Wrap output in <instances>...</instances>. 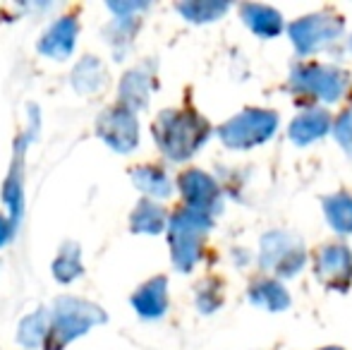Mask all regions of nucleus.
<instances>
[{
	"label": "nucleus",
	"instance_id": "b1692460",
	"mask_svg": "<svg viewBox=\"0 0 352 350\" xmlns=\"http://www.w3.org/2000/svg\"><path fill=\"white\" fill-rule=\"evenodd\" d=\"M175 10L192 24H206V22H216L223 14L230 10L228 3L221 0H187V3H177Z\"/></svg>",
	"mask_w": 352,
	"mask_h": 350
},
{
	"label": "nucleus",
	"instance_id": "f03ea898",
	"mask_svg": "<svg viewBox=\"0 0 352 350\" xmlns=\"http://www.w3.org/2000/svg\"><path fill=\"white\" fill-rule=\"evenodd\" d=\"M51 317V336L46 341V350H63L74 338L84 336L94 327H101L108 319V314L98 305L84 298L60 295L53 300Z\"/></svg>",
	"mask_w": 352,
	"mask_h": 350
},
{
	"label": "nucleus",
	"instance_id": "f3484780",
	"mask_svg": "<svg viewBox=\"0 0 352 350\" xmlns=\"http://www.w3.org/2000/svg\"><path fill=\"white\" fill-rule=\"evenodd\" d=\"M106 65L98 61L96 56H84L77 65L72 67L70 85L79 96H89V94H98L106 87Z\"/></svg>",
	"mask_w": 352,
	"mask_h": 350
},
{
	"label": "nucleus",
	"instance_id": "4468645a",
	"mask_svg": "<svg viewBox=\"0 0 352 350\" xmlns=\"http://www.w3.org/2000/svg\"><path fill=\"white\" fill-rule=\"evenodd\" d=\"M132 307L142 319H161L168 312V278L153 276L132 295Z\"/></svg>",
	"mask_w": 352,
	"mask_h": 350
},
{
	"label": "nucleus",
	"instance_id": "1a4fd4ad",
	"mask_svg": "<svg viewBox=\"0 0 352 350\" xmlns=\"http://www.w3.org/2000/svg\"><path fill=\"white\" fill-rule=\"evenodd\" d=\"M177 187H180L187 209L201 211V214L211 216V219L216 214H221L223 209L221 187H218V182L209 173L197 168L185 171V173L177 177Z\"/></svg>",
	"mask_w": 352,
	"mask_h": 350
},
{
	"label": "nucleus",
	"instance_id": "c756f323",
	"mask_svg": "<svg viewBox=\"0 0 352 350\" xmlns=\"http://www.w3.org/2000/svg\"><path fill=\"white\" fill-rule=\"evenodd\" d=\"M321 350H343V348H338V346H329V348H321Z\"/></svg>",
	"mask_w": 352,
	"mask_h": 350
},
{
	"label": "nucleus",
	"instance_id": "5701e85b",
	"mask_svg": "<svg viewBox=\"0 0 352 350\" xmlns=\"http://www.w3.org/2000/svg\"><path fill=\"white\" fill-rule=\"evenodd\" d=\"M324 216L329 226L340 235L352 233V195L338 192L324 199Z\"/></svg>",
	"mask_w": 352,
	"mask_h": 350
},
{
	"label": "nucleus",
	"instance_id": "a878e982",
	"mask_svg": "<svg viewBox=\"0 0 352 350\" xmlns=\"http://www.w3.org/2000/svg\"><path fill=\"white\" fill-rule=\"evenodd\" d=\"M223 305V288H221V281L216 278H204L197 288V307L199 312L211 314L216 312L218 307Z\"/></svg>",
	"mask_w": 352,
	"mask_h": 350
},
{
	"label": "nucleus",
	"instance_id": "aec40b11",
	"mask_svg": "<svg viewBox=\"0 0 352 350\" xmlns=\"http://www.w3.org/2000/svg\"><path fill=\"white\" fill-rule=\"evenodd\" d=\"M168 214L163 206H158L153 199H142L135 206L130 216V228L132 233H144V235H158L166 230L168 226Z\"/></svg>",
	"mask_w": 352,
	"mask_h": 350
},
{
	"label": "nucleus",
	"instance_id": "0eeeda50",
	"mask_svg": "<svg viewBox=\"0 0 352 350\" xmlns=\"http://www.w3.org/2000/svg\"><path fill=\"white\" fill-rule=\"evenodd\" d=\"M345 32V24L338 14L333 12H314L300 17L287 27L292 43H295L300 56H309V53H319L326 46L336 43Z\"/></svg>",
	"mask_w": 352,
	"mask_h": 350
},
{
	"label": "nucleus",
	"instance_id": "7c9ffc66",
	"mask_svg": "<svg viewBox=\"0 0 352 350\" xmlns=\"http://www.w3.org/2000/svg\"><path fill=\"white\" fill-rule=\"evenodd\" d=\"M350 48H352V39H350Z\"/></svg>",
	"mask_w": 352,
	"mask_h": 350
},
{
	"label": "nucleus",
	"instance_id": "7ed1b4c3",
	"mask_svg": "<svg viewBox=\"0 0 352 350\" xmlns=\"http://www.w3.org/2000/svg\"><path fill=\"white\" fill-rule=\"evenodd\" d=\"M211 228V216L195 209H187V206L170 216V221H168V243H170V257L177 271L187 274V271L195 269Z\"/></svg>",
	"mask_w": 352,
	"mask_h": 350
},
{
	"label": "nucleus",
	"instance_id": "a211bd4d",
	"mask_svg": "<svg viewBox=\"0 0 352 350\" xmlns=\"http://www.w3.org/2000/svg\"><path fill=\"white\" fill-rule=\"evenodd\" d=\"M247 298H250V303L254 305V307L269 309V312H283V309H287L292 303L285 285L274 278H264V281L252 283L250 290H247Z\"/></svg>",
	"mask_w": 352,
	"mask_h": 350
},
{
	"label": "nucleus",
	"instance_id": "412c9836",
	"mask_svg": "<svg viewBox=\"0 0 352 350\" xmlns=\"http://www.w3.org/2000/svg\"><path fill=\"white\" fill-rule=\"evenodd\" d=\"M132 182L140 192L146 195V199H166L173 195V182L168 173L158 166H137L132 171Z\"/></svg>",
	"mask_w": 352,
	"mask_h": 350
},
{
	"label": "nucleus",
	"instance_id": "cd10ccee",
	"mask_svg": "<svg viewBox=\"0 0 352 350\" xmlns=\"http://www.w3.org/2000/svg\"><path fill=\"white\" fill-rule=\"evenodd\" d=\"M14 235H17V223L10 216L0 214V248H5Z\"/></svg>",
	"mask_w": 352,
	"mask_h": 350
},
{
	"label": "nucleus",
	"instance_id": "39448f33",
	"mask_svg": "<svg viewBox=\"0 0 352 350\" xmlns=\"http://www.w3.org/2000/svg\"><path fill=\"white\" fill-rule=\"evenodd\" d=\"M290 87L297 94L319 98L324 103H336L348 91L350 77L340 67L324 63H297L290 70Z\"/></svg>",
	"mask_w": 352,
	"mask_h": 350
},
{
	"label": "nucleus",
	"instance_id": "ddd939ff",
	"mask_svg": "<svg viewBox=\"0 0 352 350\" xmlns=\"http://www.w3.org/2000/svg\"><path fill=\"white\" fill-rule=\"evenodd\" d=\"M156 87V75H153V65L144 63V65L132 67L125 72L120 80V103L132 111H142L148 106V98Z\"/></svg>",
	"mask_w": 352,
	"mask_h": 350
},
{
	"label": "nucleus",
	"instance_id": "20e7f679",
	"mask_svg": "<svg viewBox=\"0 0 352 350\" xmlns=\"http://www.w3.org/2000/svg\"><path fill=\"white\" fill-rule=\"evenodd\" d=\"M278 130V113L264 108H247L218 127V137L228 149H254L269 142Z\"/></svg>",
	"mask_w": 352,
	"mask_h": 350
},
{
	"label": "nucleus",
	"instance_id": "6ab92c4d",
	"mask_svg": "<svg viewBox=\"0 0 352 350\" xmlns=\"http://www.w3.org/2000/svg\"><path fill=\"white\" fill-rule=\"evenodd\" d=\"M51 309L41 307L36 312H32L29 317H24L19 322L17 329V341L22 348L27 350H36V348H46V341L51 336Z\"/></svg>",
	"mask_w": 352,
	"mask_h": 350
},
{
	"label": "nucleus",
	"instance_id": "9b49d317",
	"mask_svg": "<svg viewBox=\"0 0 352 350\" xmlns=\"http://www.w3.org/2000/svg\"><path fill=\"white\" fill-rule=\"evenodd\" d=\"M36 127L38 122L32 127L29 132H24L17 142H14V156H12V166H10V173L5 177V185H3V201L10 211V219L19 226L24 214V151H27L29 142L36 137Z\"/></svg>",
	"mask_w": 352,
	"mask_h": 350
},
{
	"label": "nucleus",
	"instance_id": "393cba45",
	"mask_svg": "<svg viewBox=\"0 0 352 350\" xmlns=\"http://www.w3.org/2000/svg\"><path fill=\"white\" fill-rule=\"evenodd\" d=\"M140 29V22L135 17H118L116 22L108 27V43L116 48V56L118 61H122V51L130 48L132 36L137 34Z\"/></svg>",
	"mask_w": 352,
	"mask_h": 350
},
{
	"label": "nucleus",
	"instance_id": "f8f14e48",
	"mask_svg": "<svg viewBox=\"0 0 352 350\" xmlns=\"http://www.w3.org/2000/svg\"><path fill=\"white\" fill-rule=\"evenodd\" d=\"M77 17L74 14H63L38 39V53L46 58H53V61H67L72 56L74 46H77Z\"/></svg>",
	"mask_w": 352,
	"mask_h": 350
},
{
	"label": "nucleus",
	"instance_id": "423d86ee",
	"mask_svg": "<svg viewBox=\"0 0 352 350\" xmlns=\"http://www.w3.org/2000/svg\"><path fill=\"white\" fill-rule=\"evenodd\" d=\"M307 264V250L302 240L292 233L271 230L261 238L259 245V266L269 274L290 278L297 276Z\"/></svg>",
	"mask_w": 352,
	"mask_h": 350
},
{
	"label": "nucleus",
	"instance_id": "c85d7f7f",
	"mask_svg": "<svg viewBox=\"0 0 352 350\" xmlns=\"http://www.w3.org/2000/svg\"><path fill=\"white\" fill-rule=\"evenodd\" d=\"M106 8L116 12L118 17H132V12H140L146 8V3H106Z\"/></svg>",
	"mask_w": 352,
	"mask_h": 350
},
{
	"label": "nucleus",
	"instance_id": "4be33fe9",
	"mask_svg": "<svg viewBox=\"0 0 352 350\" xmlns=\"http://www.w3.org/2000/svg\"><path fill=\"white\" fill-rule=\"evenodd\" d=\"M51 271L56 276L58 283H72L79 276L84 274V264H82V250L77 243L67 240L60 250H58V257L53 259Z\"/></svg>",
	"mask_w": 352,
	"mask_h": 350
},
{
	"label": "nucleus",
	"instance_id": "f257e3e1",
	"mask_svg": "<svg viewBox=\"0 0 352 350\" xmlns=\"http://www.w3.org/2000/svg\"><path fill=\"white\" fill-rule=\"evenodd\" d=\"M209 137V120H204L195 111H163L153 122V140L158 149L175 164L192 159Z\"/></svg>",
	"mask_w": 352,
	"mask_h": 350
},
{
	"label": "nucleus",
	"instance_id": "6e6552de",
	"mask_svg": "<svg viewBox=\"0 0 352 350\" xmlns=\"http://www.w3.org/2000/svg\"><path fill=\"white\" fill-rule=\"evenodd\" d=\"M96 135L118 154H130L140 144V120L135 111L122 103L111 106L98 116Z\"/></svg>",
	"mask_w": 352,
	"mask_h": 350
},
{
	"label": "nucleus",
	"instance_id": "2eb2a0df",
	"mask_svg": "<svg viewBox=\"0 0 352 350\" xmlns=\"http://www.w3.org/2000/svg\"><path fill=\"white\" fill-rule=\"evenodd\" d=\"M329 130H331L329 111L311 106V108H307V111H302L300 116L290 122L287 135H290V140L295 142V144L307 146V144H311V142H319Z\"/></svg>",
	"mask_w": 352,
	"mask_h": 350
},
{
	"label": "nucleus",
	"instance_id": "dca6fc26",
	"mask_svg": "<svg viewBox=\"0 0 352 350\" xmlns=\"http://www.w3.org/2000/svg\"><path fill=\"white\" fill-rule=\"evenodd\" d=\"M245 24L261 39H274L283 32V14L271 5L261 3H245L240 8Z\"/></svg>",
	"mask_w": 352,
	"mask_h": 350
},
{
	"label": "nucleus",
	"instance_id": "9d476101",
	"mask_svg": "<svg viewBox=\"0 0 352 350\" xmlns=\"http://www.w3.org/2000/svg\"><path fill=\"white\" fill-rule=\"evenodd\" d=\"M314 274L326 288L348 290L352 283V252L345 245H326L314 259Z\"/></svg>",
	"mask_w": 352,
	"mask_h": 350
},
{
	"label": "nucleus",
	"instance_id": "bb28decb",
	"mask_svg": "<svg viewBox=\"0 0 352 350\" xmlns=\"http://www.w3.org/2000/svg\"><path fill=\"white\" fill-rule=\"evenodd\" d=\"M333 137L352 156V108H348L345 113H340V118L333 122Z\"/></svg>",
	"mask_w": 352,
	"mask_h": 350
}]
</instances>
